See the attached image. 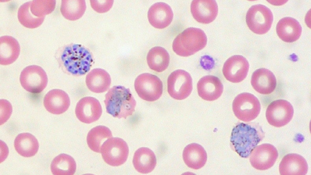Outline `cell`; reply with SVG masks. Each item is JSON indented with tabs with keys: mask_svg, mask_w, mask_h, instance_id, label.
<instances>
[{
	"mask_svg": "<svg viewBox=\"0 0 311 175\" xmlns=\"http://www.w3.org/2000/svg\"><path fill=\"white\" fill-rule=\"evenodd\" d=\"M55 57L65 73L75 76L84 75L90 70L93 62L89 50L80 44H71L58 49Z\"/></svg>",
	"mask_w": 311,
	"mask_h": 175,
	"instance_id": "6da1fadb",
	"label": "cell"
},
{
	"mask_svg": "<svg viewBox=\"0 0 311 175\" xmlns=\"http://www.w3.org/2000/svg\"><path fill=\"white\" fill-rule=\"evenodd\" d=\"M264 137L265 133L258 123L241 122L233 129L230 142L240 156L246 158Z\"/></svg>",
	"mask_w": 311,
	"mask_h": 175,
	"instance_id": "7a4b0ae2",
	"label": "cell"
},
{
	"mask_svg": "<svg viewBox=\"0 0 311 175\" xmlns=\"http://www.w3.org/2000/svg\"><path fill=\"white\" fill-rule=\"evenodd\" d=\"M106 111L113 117L126 118L135 110L136 101L128 88L116 85L110 88L104 101Z\"/></svg>",
	"mask_w": 311,
	"mask_h": 175,
	"instance_id": "3957f363",
	"label": "cell"
},
{
	"mask_svg": "<svg viewBox=\"0 0 311 175\" xmlns=\"http://www.w3.org/2000/svg\"><path fill=\"white\" fill-rule=\"evenodd\" d=\"M207 43V36L203 30L190 27L185 29L175 38L173 49L178 55L187 57L203 49Z\"/></svg>",
	"mask_w": 311,
	"mask_h": 175,
	"instance_id": "277c9868",
	"label": "cell"
},
{
	"mask_svg": "<svg viewBox=\"0 0 311 175\" xmlns=\"http://www.w3.org/2000/svg\"><path fill=\"white\" fill-rule=\"evenodd\" d=\"M234 113L238 118L249 122L255 119L259 114L261 105L259 101L254 95L243 93L238 95L232 104Z\"/></svg>",
	"mask_w": 311,
	"mask_h": 175,
	"instance_id": "5b68a950",
	"label": "cell"
},
{
	"mask_svg": "<svg viewBox=\"0 0 311 175\" xmlns=\"http://www.w3.org/2000/svg\"><path fill=\"white\" fill-rule=\"evenodd\" d=\"M247 24L250 30L257 34L267 33L270 29L273 21L271 10L261 4L251 6L246 15Z\"/></svg>",
	"mask_w": 311,
	"mask_h": 175,
	"instance_id": "8992f818",
	"label": "cell"
},
{
	"mask_svg": "<svg viewBox=\"0 0 311 175\" xmlns=\"http://www.w3.org/2000/svg\"><path fill=\"white\" fill-rule=\"evenodd\" d=\"M101 153L106 163L117 166L126 162L129 149L127 143L123 139L113 137L107 139L104 143L101 148Z\"/></svg>",
	"mask_w": 311,
	"mask_h": 175,
	"instance_id": "52a82bcc",
	"label": "cell"
},
{
	"mask_svg": "<svg viewBox=\"0 0 311 175\" xmlns=\"http://www.w3.org/2000/svg\"><path fill=\"white\" fill-rule=\"evenodd\" d=\"M134 86L138 96L144 100L149 101L159 99L162 94V83L156 76L143 73L136 79Z\"/></svg>",
	"mask_w": 311,
	"mask_h": 175,
	"instance_id": "ba28073f",
	"label": "cell"
},
{
	"mask_svg": "<svg viewBox=\"0 0 311 175\" xmlns=\"http://www.w3.org/2000/svg\"><path fill=\"white\" fill-rule=\"evenodd\" d=\"M20 81L22 86L27 91L38 94L46 88L48 77L46 72L41 67L32 65L26 67L22 70Z\"/></svg>",
	"mask_w": 311,
	"mask_h": 175,
	"instance_id": "9c48e42d",
	"label": "cell"
},
{
	"mask_svg": "<svg viewBox=\"0 0 311 175\" xmlns=\"http://www.w3.org/2000/svg\"><path fill=\"white\" fill-rule=\"evenodd\" d=\"M168 91L170 96L177 100L187 98L193 89L192 80L190 74L182 70L172 72L167 80Z\"/></svg>",
	"mask_w": 311,
	"mask_h": 175,
	"instance_id": "30bf717a",
	"label": "cell"
},
{
	"mask_svg": "<svg viewBox=\"0 0 311 175\" xmlns=\"http://www.w3.org/2000/svg\"><path fill=\"white\" fill-rule=\"evenodd\" d=\"M293 113V108L290 103L286 100L279 99L268 105L266 112V117L270 125L280 127L290 121Z\"/></svg>",
	"mask_w": 311,
	"mask_h": 175,
	"instance_id": "8fae6325",
	"label": "cell"
},
{
	"mask_svg": "<svg viewBox=\"0 0 311 175\" xmlns=\"http://www.w3.org/2000/svg\"><path fill=\"white\" fill-rule=\"evenodd\" d=\"M250 156V161L253 167L258 170H265L274 165L278 153L273 145L264 143L256 146Z\"/></svg>",
	"mask_w": 311,
	"mask_h": 175,
	"instance_id": "7c38bea8",
	"label": "cell"
},
{
	"mask_svg": "<svg viewBox=\"0 0 311 175\" xmlns=\"http://www.w3.org/2000/svg\"><path fill=\"white\" fill-rule=\"evenodd\" d=\"M102 110L101 105L96 98L86 96L80 99L77 104L75 113L81 122L90 124L97 120Z\"/></svg>",
	"mask_w": 311,
	"mask_h": 175,
	"instance_id": "4fadbf2b",
	"label": "cell"
},
{
	"mask_svg": "<svg viewBox=\"0 0 311 175\" xmlns=\"http://www.w3.org/2000/svg\"><path fill=\"white\" fill-rule=\"evenodd\" d=\"M249 64L244 57L235 55L228 58L223 68V74L226 79L232 83H238L243 81L246 77Z\"/></svg>",
	"mask_w": 311,
	"mask_h": 175,
	"instance_id": "5bb4252c",
	"label": "cell"
},
{
	"mask_svg": "<svg viewBox=\"0 0 311 175\" xmlns=\"http://www.w3.org/2000/svg\"><path fill=\"white\" fill-rule=\"evenodd\" d=\"M191 11L194 18L198 22L208 24L215 19L218 8L213 0H194L191 5Z\"/></svg>",
	"mask_w": 311,
	"mask_h": 175,
	"instance_id": "9a60e30c",
	"label": "cell"
},
{
	"mask_svg": "<svg viewBox=\"0 0 311 175\" xmlns=\"http://www.w3.org/2000/svg\"><path fill=\"white\" fill-rule=\"evenodd\" d=\"M43 104L49 112L54 114H61L68 109L70 105V100L68 94L65 91L59 89H54L45 95Z\"/></svg>",
	"mask_w": 311,
	"mask_h": 175,
	"instance_id": "2e32d148",
	"label": "cell"
},
{
	"mask_svg": "<svg viewBox=\"0 0 311 175\" xmlns=\"http://www.w3.org/2000/svg\"><path fill=\"white\" fill-rule=\"evenodd\" d=\"M197 89L199 95L202 98L211 101L220 97L223 91V86L217 77L208 75L203 77L199 81Z\"/></svg>",
	"mask_w": 311,
	"mask_h": 175,
	"instance_id": "e0dca14e",
	"label": "cell"
},
{
	"mask_svg": "<svg viewBox=\"0 0 311 175\" xmlns=\"http://www.w3.org/2000/svg\"><path fill=\"white\" fill-rule=\"evenodd\" d=\"M148 18L150 24L155 28L163 29L171 23L173 13L170 7L162 2L155 3L150 8Z\"/></svg>",
	"mask_w": 311,
	"mask_h": 175,
	"instance_id": "ac0fdd59",
	"label": "cell"
},
{
	"mask_svg": "<svg viewBox=\"0 0 311 175\" xmlns=\"http://www.w3.org/2000/svg\"><path fill=\"white\" fill-rule=\"evenodd\" d=\"M276 82L274 74L265 68L255 70L252 74L251 81L254 89L258 92L263 94L272 92L276 87Z\"/></svg>",
	"mask_w": 311,
	"mask_h": 175,
	"instance_id": "d6986e66",
	"label": "cell"
},
{
	"mask_svg": "<svg viewBox=\"0 0 311 175\" xmlns=\"http://www.w3.org/2000/svg\"><path fill=\"white\" fill-rule=\"evenodd\" d=\"M308 165L305 159L296 153L286 155L279 165L280 173L282 175H305L308 170Z\"/></svg>",
	"mask_w": 311,
	"mask_h": 175,
	"instance_id": "ffe728a7",
	"label": "cell"
},
{
	"mask_svg": "<svg viewBox=\"0 0 311 175\" xmlns=\"http://www.w3.org/2000/svg\"><path fill=\"white\" fill-rule=\"evenodd\" d=\"M85 82L88 88L96 93L106 91L110 88L111 79L110 74L105 70L101 68L92 70L87 74Z\"/></svg>",
	"mask_w": 311,
	"mask_h": 175,
	"instance_id": "44dd1931",
	"label": "cell"
},
{
	"mask_svg": "<svg viewBox=\"0 0 311 175\" xmlns=\"http://www.w3.org/2000/svg\"><path fill=\"white\" fill-rule=\"evenodd\" d=\"M302 30L299 22L290 17L283 18L278 22L276 26L278 35L282 40L287 43L293 42L298 40Z\"/></svg>",
	"mask_w": 311,
	"mask_h": 175,
	"instance_id": "7402d4cb",
	"label": "cell"
},
{
	"mask_svg": "<svg viewBox=\"0 0 311 175\" xmlns=\"http://www.w3.org/2000/svg\"><path fill=\"white\" fill-rule=\"evenodd\" d=\"M183 157L186 164L194 170L202 168L207 159L205 150L201 145L197 143H192L186 146L183 151Z\"/></svg>",
	"mask_w": 311,
	"mask_h": 175,
	"instance_id": "603a6c76",
	"label": "cell"
},
{
	"mask_svg": "<svg viewBox=\"0 0 311 175\" xmlns=\"http://www.w3.org/2000/svg\"><path fill=\"white\" fill-rule=\"evenodd\" d=\"M20 48L17 40L13 37L5 35L0 38V64H10L18 58Z\"/></svg>",
	"mask_w": 311,
	"mask_h": 175,
	"instance_id": "cb8c5ba5",
	"label": "cell"
},
{
	"mask_svg": "<svg viewBox=\"0 0 311 175\" xmlns=\"http://www.w3.org/2000/svg\"><path fill=\"white\" fill-rule=\"evenodd\" d=\"M134 167L138 172L147 173L151 172L156 164V159L153 152L146 147H142L135 152L133 158Z\"/></svg>",
	"mask_w": 311,
	"mask_h": 175,
	"instance_id": "d4e9b609",
	"label": "cell"
},
{
	"mask_svg": "<svg viewBox=\"0 0 311 175\" xmlns=\"http://www.w3.org/2000/svg\"><path fill=\"white\" fill-rule=\"evenodd\" d=\"M14 146L17 153L24 157H31L37 153L39 147L37 139L32 134L23 133L19 134L14 141Z\"/></svg>",
	"mask_w": 311,
	"mask_h": 175,
	"instance_id": "484cf974",
	"label": "cell"
},
{
	"mask_svg": "<svg viewBox=\"0 0 311 175\" xmlns=\"http://www.w3.org/2000/svg\"><path fill=\"white\" fill-rule=\"evenodd\" d=\"M169 56L163 48L156 46L150 49L147 54V60L149 67L157 72H161L168 67L169 62Z\"/></svg>",
	"mask_w": 311,
	"mask_h": 175,
	"instance_id": "4316f807",
	"label": "cell"
},
{
	"mask_svg": "<svg viewBox=\"0 0 311 175\" xmlns=\"http://www.w3.org/2000/svg\"><path fill=\"white\" fill-rule=\"evenodd\" d=\"M112 136L111 132L108 128L103 125L97 126L91 129L88 133L87 139V144L92 150L100 153L102 144Z\"/></svg>",
	"mask_w": 311,
	"mask_h": 175,
	"instance_id": "83f0119b",
	"label": "cell"
},
{
	"mask_svg": "<svg viewBox=\"0 0 311 175\" xmlns=\"http://www.w3.org/2000/svg\"><path fill=\"white\" fill-rule=\"evenodd\" d=\"M77 165L71 156L61 154L55 157L52 162L50 168L54 175H73L76 170Z\"/></svg>",
	"mask_w": 311,
	"mask_h": 175,
	"instance_id": "f1b7e54d",
	"label": "cell"
},
{
	"mask_svg": "<svg viewBox=\"0 0 311 175\" xmlns=\"http://www.w3.org/2000/svg\"><path fill=\"white\" fill-rule=\"evenodd\" d=\"M86 8L84 0H63L61 1L60 10L65 19L75 21L82 17Z\"/></svg>",
	"mask_w": 311,
	"mask_h": 175,
	"instance_id": "f546056e",
	"label": "cell"
},
{
	"mask_svg": "<svg viewBox=\"0 0 311 175\" xmlns=\"http://www.w3.org/2000/svg\"><path fill=\"white\" fill-rule=\"evenodd\" d=\"M30 1H29L20 6L18 10V18L19 22L24 26L34 29L40 26L45 18H38L34 16L30 10Z\"/></svg>",
	"mask_w": 311,
	"mask_h": 175,
	"instance_id": "4dcf8cb0",
	"label": "cell"
},
{
	"mask_svg": "<svg viewBox=\"0 0 311 175\" xmlns=\"http://www.w3.org/2000/svg\"><path fill=\"white\" fill-rule=\"evenodd\" d=\"M56 4L55 0H33L30 1V9L35 17L45 18L54 11Z\"/></svg>",
	"mask_w": 311,
	"mask_h": 175,
	"instance_id": "1f68e13d",
	"label": "cell"
},
{
	"mask_svg": "<svg viewBox=\"0 0 311 175\" xmlns=\"http://www.w3.org/2000/svg\"><path fill=\"white\" fill-rule=\"evenodd\" d=\"M113 0H91L92 8L98 13H103L108 11L112 6Z\"/></svg>",
	"mask_w": 311,
	"mask_h": 175,
	"instance_id": "d6a6232c",
	"label": "cell"
},
{
	"mask_svg": "<svg viewBox=\"0 0 311 175\" xmlns=\"http://www.w3.org/2000/svg\"><path fill=\"white\" fill-rule=\"evenodd\" d=\"M0 125L3 124L9 119L12 112V106L6 100H0Z\"/></svg>",
	"mask_w": 311,
	"mask_h": 175,
	"instance_id": "836d02e7",
	"label": "cell"
}]
</instances>
